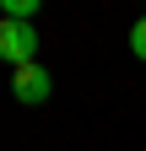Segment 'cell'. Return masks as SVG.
<instances>
[{
	"label": "cell",
	"mask_w": 146,
	"mask_h": 151,
	"mask_svg": "<svg viewBox=\"0 0 146 151\" xmlns=\"http://www.w3.org/2000/svg\"><path fill=\"white\" fill-rule=\"evenodd\" d=\"M0 16H11V22H33V16H38V0H0Z\"/></svg>",
	"instance_id": "3957f363"
},
{
	"label": "cell",
	"mask_w": 146,
	"mask_h": 151,
	"mask_svg": "<svg viewBox=\"0 0 146 151\" xmlns=\"http://www.w3.org/2000/svg\"><path fill=\"white\" fill-rule=\"evenodd\" d=\"M130 54L146 65V16H135V22H130Z\"/></svg>",
	"instance_id": "277c9868"
},
{
	"label": "cell",
	"mask_w": 146,
	"mask_h": 151,
	"mask_svg": "<svg viewBox=\"0 0 146 151\" xmlns=\"http://www.w3.org/2000/svg\"><path fill=\"white\" fill-rule=\"evenodd\" d=\"M0 60H6L11 70L38 65V27H33V22H11V16H0Z\"/></svg>",
	"instance_id": "6da1fadb"
},
{
	"label": "cell",
	"mask_w": 146,
	"mask_h": 151,
	"mask_svg": "<svg viewBox=\"0 0 146 151\" xmlns=\"http://www.w3.org/2000/svg\"><path fill=\"white\" fill-rule=\"evenodd\" d=\"M49 92H54V81H49L43 65H22V70H11V97H16V103H49Z\"/></svg>",
	"instance_id": "7a4b0ae2"
}]
</instances>
